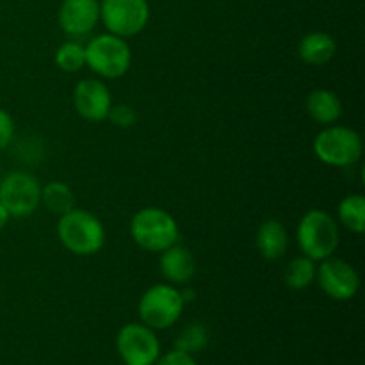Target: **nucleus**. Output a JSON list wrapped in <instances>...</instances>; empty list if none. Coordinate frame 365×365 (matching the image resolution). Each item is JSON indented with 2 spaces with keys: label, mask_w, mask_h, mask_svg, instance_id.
Wrapping results in <instances>:
<instances>
[{
  "label": "nucleus",
  "mask_w": 365,
  "mask_h": 365,
  "mask_svg": "<svg viewBox=\"0 0 365 365\" xmlns=\"http://www.w3.org/2000/svg\"><path fill=\"white\" fill-rule=\"evenodd\" d=\"M257 248L262 259L278 260L289 250V232L278 220H267L257 230Z\"/></svg>",
  "instance_id": "4468645a"
},
{
  "label": "nucleus",
  "mask_w": 365,
  "mask_h": 365,
  "mask_svg": "<svg viewBox=\"0 0 365 365\" xmlns=\"http://www.w3.org/2000/svg\"><path fill=\"white\" fill-rule=\"evenodd\" d=\"M0 202L11 217H27L41 205V185L25 171H13L0 182Z\"/></svg>",
  "instance_id": "6e6552de"
},
{
  "label": "nucleus",
  "mask_w": 365,
  "mask_h": 365,
  "mask_svg": "<svg viewBox=\"0 0 365 365\" xmlns=\"http://www.w3.org/2000/svg\"><path fill=\"white\" fill-rule=\"evenodd\" d=\"M362 138L349 127L330 125L314 139V153L327 166L348 168L362 157Z\"/></svg>",
  "instance_id": "39448f33"
},
{
  "label": "nucleus",
  "mask_w": 365,
  "mask_h": 365,
  "mask_svg": "<svg viewBox=\"0 0 365 365\" xmlns=\"http://www.w3.org/2000/svg\"><path fill=\"white\" fill-rule=\"evenodd\" d=\"M100 20L110 34L132 38L148 25L150 6L146 0H102Z\"/></svg>",
  "instance_id": "0eeeda50"
},
{
  "label": "nucleus",
  "mask_w": 365,
  "mask_h": 365,
  "mask_svg": "<svg viewBox=\"0 0 365 365\" xmlns=\"http://www.w3.org/2000/svg\"><path fill=\"white\" fill-rule=\"evenodd\" d=\"M316 282L328 298L335 302H348L355 298L360 289V274L348 260L328 257L317 266Z\"/></svg>",
  "instance_id": "1a4fd4ad"
},
{
  "label": "nucleus",
  "mask_w": 365,
  "mask_h": 365,
  "mask_svg": "<svg viewBox=\"0 0 365 365\" xmlns=\"http://www.w3.org/2000/svg\"><path fill=\"white\" fill-rule=\"evenodd\" d=\"M41 203L52 214L63 216L75 209V195L64 182H50L41 187Z\"/></svg>",
  "instance_id": "a211bd4d"
},
{
  "label": "nucleus",
  "mask_w": 365,
  "mask_h": 365,
  "mask_svg": "<svg viewBox=\"0 0 365 365\" xmlns=\"http://www.w3.org/2000/svg\"><path fill=\"white\" fill-rule=\"evenodd\" d=\"M316 260L309 259V257L305 255L296 257V259H292L291 262H289V266L285 267L284 282L289 289L303 291V289L310 287V285L316 282Z\"/></svg>",
  "instance_id": "f3484780"
},
{
  "label": "nucleus",
  "mask_w": 365,
  "mask_h": 365,
  "mask_svg": "<svg viewBox=\"0 0 365 365\" xmlns=\"http://www.w3.org/2000/svg\"><path fill=\"white\" fill-rule=\"evenodd\" d=\"M107 120L118 128H130L138 121V110L128 103H118L110 107Z\"/></svg>",
  "instance_id": "4be33fe9"
},
{
  "label": "nucleus",
  "mask_w": 365,
  "mask_h": 365,
  "mask_svg": "<svg viewBox=\"0 0 365 365\" xmlns=\"http://www.w3.org/2000/svg\"><path fill=\"white\" fill-rule=\"evenodd\" d=\"M184 307L185 302L177 285L157 284L141 296L138 310L145 327L164 330L180 319Z\"/></svg>",
  "instance_id": "423d86ee"
},
{
  "label": "nucleus",
  "mask_w": 365,
  "mask_h": 365,
  "mask_svg": "<svg viewBox=\"0 0 365 365\" xmlns=\"http://www.w3.org/2000/svg\"><path fill=\"white\" fill-rule=\"evenodd\" d=\"M86 64L102 78H120L132 64V50L125 38L98 34L84 46Z\"/></svg>",
  "instance_id": "20e7f679"
},
{
  "label": "nucleus",
  "mask_w": 365,
  "mask_h": 365,
  "mask_svg": "<svg viewBox=\"0 0 365 365\" xmlns=\"http://www.w3.org/2000/svg\"><path fill=\"white\" fill-rule=\"evenodd\" d=\"M116 348L127 365H152L160 353L159 341L152 328L130 323L120 330Z\"/></svg>",
  "instance_id": "9d476101"
},
{
  "label": "nucleus",
  "mask_w": 365,
  "mask_h": 365,
  "mask_svg": "<svg viewBox=\"0 0 365 365\" xmlns=\"http://www.w3.org/2000/svg\"><path fill=\"white\" fill-rule=\"evenodd\" d=\"M339 221L353 234L365 230V198L362 195H348L339 203Z\"/></svg>",
  "instance_id": "6ab92c4d"
},
{
  "label": "nucleus",
  "mask_w": 365,
  "mask_h": 365,
  "mask_svg": "<svg viewBox=\"0 0 365 365\" xmlns=\"http://www.w3.org/2000/svg\"><path fill=\"white\" fill-rule=\"evenodd\" d=\"M157 365H196V362L192 360V356L189 355V353H184V351H178V349H175V351L164 355L163 359L159 360V364H157Z\"/></svg>",
  "instance_id": "b1692460"
},
{
  "label": "nucleus",
  "mask_w": 365,
  "mask_h": 365,
  "mask_svg": "<svg viewBox=\"0 0 365 365\" xmlns=\"http://www.w3.org/2000/svg\"><path fill=\"white\" fill-rule=\"evenodd\" d=\"M299 250L312 260H324L334 255L341 242L337 221L328 212L312 209L303 214L296 230Z\"/></svg>",
  "instance_id": "7ed1b4c3"
},
{
  "label": "nucleus",
  "mask_w": 365,
  "mask_h": 365,
  "mask_svg": "<svg viewBox=\"0 0 365 365\" xmlns=\"http://www.w3.org/2000/svg\"><path fill=\"white\" fill-rule=\"evenodd\" d=\"M207 339H209V335L202 324H191L178 335L177 349L191 355L192 351H200V349L205 348Z\"/></svg>",
  "instance_id": "412c9836"
},
{
  "label": "nucleus",
  "mask_w": 365,
  "mask_h": 365,
  "mask_svg": "<svg viewBox=\"0 0 365 365\" xmlns=\"http://www.w3.org/2000/svg\"><path fill=\"white\" fill-rule=\"evenodd\" d=\"M298 52L303 63L310 64V66H323L334 59L335 52H337V43L328 32H309L299 41Z\"/></svg>",
  "instance_id": "2eb2a0df"
},
{
  "label": "nucleus",
  "mask_w": 365,
  "mask_h": 365,
  "mask_svg": "<svg viewBox=\"0 0 365 365\" xmlns=\"http://www.w3.org/2000/svg\"><path fill=\"white\" fill-rule=\"evenodd\" d=\"M9 212H7V209L2 205V202H0V230L6 228V225L9 223Z\"/></svg>",
  "instance_id": "393cba45"
},
{
  "label": "nucleus",
  "mask_w": 365,
  "mask_h": 365,
  "mask_svg": "<svg viewBox=\"0 0 365 365\" xmlns=\"http://www.w3.org/2000/svg\"><path fill=\"white\" fill-rule=\"evenodd\" d=\"M98 20L100 4L96 0H63L59 7V25L71 38L89 34Z\"/></svg>",
  "instance_id": "f8f14e48"
},
{
  "label": "nucleus",
  "mask_w": 365,
  "mask_h": 365,
  "mask_svg": "<svg viewBox=\"0 0 365 365\" xmlns=\"http://www.w3.org/2000/svg\"><path fill=\"white\" fill-rule=\"evenodd\" d=\"M159 269L171 285H185L195 277L196 260L185 246L173 245L160 253Z\"/></svg>",
  "instance_id": "ddd939ff"
},
{
  "label": "nucleus",
  "mask_w": 365,
  "mask_h": 365,
  "mask_svg": "<svg viewBox=\"0 0 365 365\" xmlns=\"http://www.w3.org/2000/svg\"><path fill=\"white\" fill-rule=\"evenodd\" d=\"M56 64L61 71H66V73L81 71L86 66L84 45L78 41H64L56 50Z\"/></svg>",
  "instance_id": "aec40b11"
},
{
  "label": "nucleus",
  "mask_w": 365,
  "mask_h": 365,
  "mask_svg": "<svg viewBox=\"0 0 365 365\" xmlns=\"http://www.w3.org/2000/svg\"><path fill=\"white\" fill-rule=\"evenodd\" d=\"M130 235L139 248L152 253H163L170 246L177 245V220L168 210L159 207H145L138 210L130 221Z\"/></svg>",
  "instance_id": "f03ea898"
},
{
  "label": "nucleus",
  "mask_w": 365,
  "mask_h": 365,
  "mask_svg": "<svg viewBox=\"0 0 365 365\" xmlns=\"http://www.w3.org/2000/svg\"><path fill=\"white\" fill-rule=\"evenodd\" d=\"M14 138V121L7 110L0 109V150L7 148Z\"/></svg>",
  "instance_id": "5701e85b"
},
{
  "label": "nucleus",
  "mask_w": 365,
  "mask_h": 365,
  "mask_svg": "<svg viewBox=\"0 0 365 365\" xmlns=\"http://www.w3.org/2000/svg\"><path fill=\"white\" fill-rule=\"evenodd\" d=\"M57 237L73 255L91 257L106 245V228L95 214L75 207L70 212L59 216Z\"/></svg>",
  "instance_id": "f257e3e1"
},
{
  "label": "nucleus",
  "mask_w": 365,
  "mask_h": 365,
  "mask_svg": "<svg viewBox=\"0 0 365 365\" xmlns=\"http://www.w3.org/2000/svg\"><path fill=\"white\" fill-rule=\"evenodd\" d=\"M73 106L78 116L86 121L100 123L109 116L113 96L106 82L98 78H84L73 89Z\"/></svg>",
  "instance_id": "9b49d317"
},
{
  "label": "nucleus",
  "mask_w": 365,
  "mask_h": 365,
  "mask_svg": "<svg viewBox=\"0 0 365 365\" xmlns=\"http://www.w3.org/2000/svg\"><path fill=\"white\" fill-rule=\"evenodd\" d=\"M307 113L316 123L334 125L342 116V102L330 89H316L307 96Z\"/></svg>",
  "instance_id": "dca6fc26"
}]
</instances>
